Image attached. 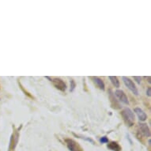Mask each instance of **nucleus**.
I'll return each instance as SVG.
<instances>
[{
  "label": "nucleus",
  "instance_id": "nucleus-1",
  "mask_svg": "<svg viewBox=\"0 0 151 151\" xmlns=\"http://www.w3.org/2000/svg\"><path fill=\"white\" fill-rule=\"evenodd\" d=\"M122 117L124 119V122L126 123L127 125L129 127L133 126L134 124V112L131 111L130 109H124L121 112Z\"/></svg>",
  "mask_w": 151,
  "mask_h": 151
},
{
  "label": "nucleus",
  "instance_id": "nucleus-2",
  "mask_svg": "<svg viewBox=\"0 0 151 151\" xmlns=\"http://www.w3.org/2000/svg\"><path fill=\"white\" fill-rule=\"evenodd\" d=\"M123 81H124L125 86H126L127 87L134 95H136V96L139 95V91H138V89H137L135 85L134 84V82H132L129 78L123 77Z\"/></svg>",
  "mask_w": 151,
  "mask_h": 151
},
{
  "label": "nucleus",
  "instance_id": "nucleus-3",
  "mask_svg": "<svg viewBox=\"0 0 151 151\" xmlns=\"http://www.w3.org/2000/svg\"><path fill=\"white\" fill-rule=\"evenodd\" d=\"M47 78H49L51 80V82H52L53 85H54L55 88L58 89H60L61 91H65L67 89V86L65 84V82L60 78H50L49 77H47Z\"/></svg>",
  "mask_w": 151,
  "mask_h": 151
},
{
  "label": "nucleus",
  "instance_id": "nucleus-4",
  "mask_svg": "<svg viewBox=\"0 0 151 151\" xmlns=\"http://www.w3.org/2000/svg\"><path fill=\"white\" fill-rule=\"evenodd\" d=\"M66 143H67V148L70 151H82L81 147L78 146V144L73 139H66Z\"/></svg>",
  "mask_w": 151,
  "mask_h": 151
},
{
  "label": "nucleus",
  "instance_id": "nucleus-5",
  "mask_svg": "<svg viewBox=\"0 0 151 151\" xmlns=\"http://www.w3.org/2000/svg\"><path fill=\"white\" fill-rule=\"evenodd\" d=\"M115 95L116 96V97L118 98L119 101L124 103L125 104H129V101L128 98L127 97V95L124 93V92L123 90H120V89H117L115 92Z\"/></svg>",
  "mask_w": 151,
  "mask_h": 151
},
{
  "label": "nucleus",
  "instance_id": "nucleus-6",
  "mask_svg": "<svg viewBox=\"0 0 151 151\" xmlns=\"http://www.w3.org/2000/svg\"><path fill=\"white\" fill-rule=\"evenodd\" d=\"M139 131L143 136L145 137H150V131L147 124H140L139 126Z\"/></svg>",
  "mask_w": 151,
  "mask_h": 151
},
{
  "label": "nucleus",
  "instance_id": "nucleus-7",
  "mask_svg": "<svg viewBox=\"0 0 151 151\" xmlns=\"http://www.w3.org/2000/svg\"><path fill=\"white\" fill-rule=\"evenodd\" d=\"M134 112L136 113V115L139 117V119L140 121H146L147 119V115L146 114V112L140 108H136L134 109Z\"/></svg>",
  "mask_w": 151,
  "mask_h": 151
},
{
  "label": "nucleus",
  "instance_id": "nucleus-8",
  "mask_svg": "<svg viewBox=\"0 0 151 151\" xmlns=\"http://www.w3.org/2000/svg\"><path fill=\"white\" fill-rule=\"evenodd\" d=\"M93 79L94 83L97 85V87H98L99 89H102V90H104V89H105V85H104L103 80L97 77H93Z\"/></svg>",
  "mask_w": 151,
  "mask_h": 151
},
{
  "label": "nucleus",
  "instance_id": "nucleus-9",
  "mask_svg": "<svg viewBox=\"0 0 151 151\" xmlns=\"http://www.w3.org/2000/svg\"><path fill=\"white\" fill-rule=\"evenodd\" d=\"M108 147H109L110 150H111L112 151H120L121 150V147L119 146V145L116 142H111V143L108 145Z\"/></svg>",
  "mask_w": 151,
  "mask_h": 151
},
{
  "label": "nucleus",
  "instance_id": "nucleus-10",
  "mask_svg": "<svg viewBox=\"0 0 151 151\" xmlns=\"http://www.w3.org/2000/svg\"><path fill=\"white\" fill-rule=\"evenodd\" d=\"M109 79H110V81H111V83L113 84L115 87H116V88L119 87V81L117 78V77H116V76H109Z\"/></svg>",
  "mask_w": 151,
  "mask_h": 151
},
{
  "label": "nucleus",
  "instance_id": "nucleus-11",
  "mask_svg": "<svg viewBox=\"0 0 151 151\" xmlns=\"http://www.w3.org/2000/svg\"><path fill=\"white\" fill-rule=\"evenodd\" d=\"M114 97H115V96H114V95H113V94L111 93V90H110V98H111V103L114 101V100H116V98H115ZM116 104L117 106H119V104H118V103H117V102L116 101H115V105H116Z\"/></svg>",
  "mask_w": 151,
  "mask_h": 151
},
{
  "label": "nucleus",
  "instance_id": "nucleus-12",
  "mask_svg": "<svg viewBox=\"0 0 151 151\" xmlns=\"http://www.w3.org/2000/svg\"><path fill=\"white\" fill-rule=\"evenodd\" d=\"M100 142H102V143H108V142H109V139H108V138L105 136L101 137V139H100Z\"/></svg>",
  "mask_w": 151,
  "mask_h": 151
},
{
  "label": "nucleus",
  "instance_id": "nucleus-13",
  "mask_svg": "<svg viewBox=\"0 0 151 151\" xmlns=\"http://www.w3.org/2000/svg\"><path fill=\"white\" fill-rule=\"evenodd\" d=\"M70 91H74V88H75V82L74 80H70Z\"/></svg>",
  "mask_w": 151,
  "mask_h": 151
},
{
  "label": "nucleus",
  "instance_id": "nucleus-14",
  "mask_svg": "<svg viewBox=\"0 0 151 151\" xmlns=\"http://www.w3.org/2000/svg\"><path fill=\"white\" fill-rule=\"evenodd\" d=\"M134 79L136 80V82L138 84H140L141 83V78L140 77H137V76H134Z\"/></svg>",
  "mask_w": 151,
  "mask_h": 151
},
{
  "label": "nucleus",
  "instance_id": "nucleus-15",
  "mask_svg": "<svg viewBox=\"0 0 151 151\" xmlns=\"http://www.w3.org/2000/svg\"><path fill=\"white\" fill-rule=\"evenodd\" d=\"M150 87H149V88H147V89H146V94H147V96L148 97H150L151 96V93H150Z\"/></svg>",
  "mask_w": 151,
  "mask_h": 151
},
{
  "label": "nucleus",
  "instance_id": "nucleus-16",
  "mask_svg": "<svg viewBox=\"0 0 151 151\" xmlns=\"http://www.w3.org/2000/svg\"><path fill=\"white\" fill-rule=\"evenodd\" d=\"M147 79H148V82L149 83H150V77H147Z\"/></svg>",
  "mask_w": 151,
  "mask_h": 151
}]
</instances>
